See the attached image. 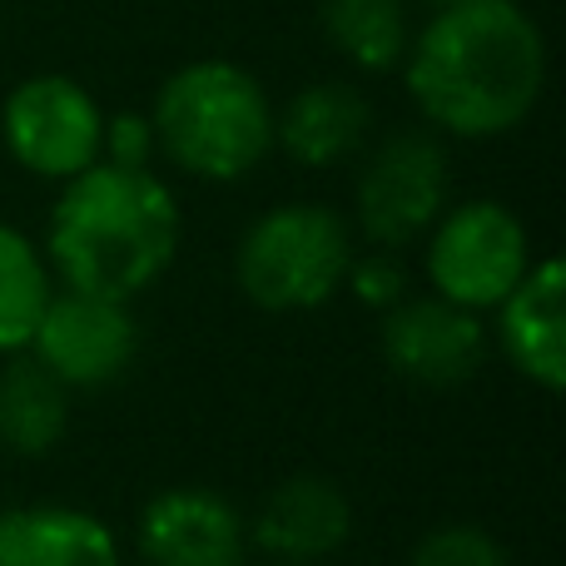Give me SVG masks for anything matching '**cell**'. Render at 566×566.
<instances>
[{"label": "cell", "instance_id": "6da1fadb", "mask_svg": "<svg viewBox=\"0 0 566 566\" xmlns=\"http://www.w3.org/2000/svg\"><path fill=\"white\" fill-rule=\"evenodd\" d=\"M408 95L462 139L507 135L537 109L547 80L542 30L517 0H468L432 15L408 45Z\"/></svg>", "mask_w": 566, "mask_h": 566}, {"label": "cell", "instance_id": "7a4b0ae2", "mask_svg": "<svg viewBox=\"0 0 566 566\" xmlns=\"http://www.w3.org/2000/svg\"><path fill=\"white\" fill-rule=\"evenodd\" d=\"M45 254L65 289L129 303L175 264L179 205L149 169L99 159L65 179V195L50 214Z\"/></svg>", "mask_w": 566, "mask_h": 566}, {"label": "cell", "instance_id": "3957f363", "mask_svg": "<svg viewBox=\"0 0 566 566\" xmlns=\"http://www.w3.org/2000/svg\"><path fill=\"white\" fill-rule=\"evenodd\" d=\"M155 145L185 175L239 179L274 145V105L264 85L234 60H195L159 85Z\"/></svg>", "mask_w": 566, "mask_h": 566}, {"label": "cell", "instance_id": "277c9868", "mask_svg": "<svg viewBox=\"0 0 566 566\" xmlns=\"http://www.w3.org/2000/svg\"><path fill=\"white\" fill-rule=\"evenodd\" d=\"M353 264V239L333 209L279 205L239 239L234 274L249 303L269 313H303L328 303Z\"/></svg>", "mask_w": 566, "mask_h": 566}, {"label": "cell", "instance_id": "5b68a950", "mask_svg": "<svg viewBox=\"0 0 566 566\" xmlns=\"http://www.w3.org/2000/svg\"><path fill=\"white\" fill-rule=\"evenodd\" d=\"M532 269V244L522 219L507 205H462L432 224L428 244V279L432 293L458 308L488 313L507 298Z\"/></svg>", "mask_w": 566, "mask_h": 566}, {"label": "cell", "instance_id": "8992f818", "mask_svg": "<svg viewBox=\"0 0 566 566\" xmlns=\"http://www.w3.org/2000/svg\"><path fill=\"white\" fill-rule=\"evenodd\" d=\"M6 149L20 169L40 179H75L99 165L105 149V109L70 75H30L10 90L0 109Z\"/></svg>", "mask_w": 566, "mask_h": 566}, {"label": "cell", "instance_id": "52a82bcc", "mask_svg": "<svg viewBox=\"0 0 566 566\" xmlns=\"http://www.w3.org/2000/svg\"><path fill=\"white\" fill-rule=\"evenodd\" d=\"M25 353L40 368L55 373L65 388H105L139 353L135 313L119 298L60 289L40 308V323L30 333Z\"/></svg>", "mask_w": 566, "mask_h": 566}, {"label": "cell", "instance_id": "ba28073f", "mask_svg": "<svg viewBox=\"0 0 566 566\" xmlns=\"http://www.w3.org/2000/svg\"><path fill=\"white\" fill-rule=\"evenodd\" d=\"M448 155L428 135H392L358 179V224L373 244L398 249L428 234L448 209Z\"/></svg>", "mask_w": 566, "mask_h": 566}, {"label": "cell", "instance_id": "9c48e42d", "mask_svg": "<svg viewBox=\"0 0 566 566\" xmlns=\"http://www.w3.org/2000/svg\"><path fill=\"white\" fill-rule=\"evenodd\" d=\"M382 358L422 388H458L488 363V328L472 308L448 298H402L382 318Z\"/></svg>", "mask_w": 566, "mask_h": 566}, {"label": "cell", "instance_id": "30bf717a", "mask_svg": "<svg viewBox=\"0 0 566 566\" xmlns=\"http://www.w3.org/2000/svg\"><path fill=\"white\" fill-rule=\"evenodd\" d=\"M244 517L209 488H169L139 512V557L149 566H244Z\"/></svg>", "mask_w": 566, "mask_h": 566}, {"label": "cell", "instance_id": "8fae6325", "mask_svg": "<svg viewBox=\"0 0 566 566\" xmlns=\"http://www.w3.org/2000/svg\"><path fill=\"white\" fill-rule=\"evenodd\" d=\"M502 308V348L512 368L542 392L566 388V269L562 259L532 264L522 283L497 303Z\"/></svg>", "mask_w": 566, "mask_h": 566}, {"label": "cell", "instance_id": "7c38bea8", "mask_svg": "<svg viewBox=\"0 0 566 566\" xmlns=\"http://www.w3.org/2000/svg\"><path fill=\"white\" fill-rule=\"evenodd\" d=\"M353 507L328 478H289L264 497L254 542L289 566H313L348 542Z\"/></svg>", "mask_w": 566, "mask_h": 566}, {"label": "cell", "instance_id": "4fadbf2b", "mask_svg": "<svg viewBox=\"0 0 566 566\" xmlns=\"http://www.w3.org/2000/svg\"><path fill=\"white\" fill-rule=\"evenodd\" d=\"M368 125H373L368 99L353 85H343V80H323V85L298 90L289 99V109L274 115V139L298 165L328 169L343 165L348 155H358L363 139H368Z\"/></svg>", "mask_w": 566, "mask_h": 566}, {"label": "cell", "instance_id": "5bb4252c", "mask_svg": "<svg viewBox=\"0 0 566 566\" xmlns=\"http://www.w3.org/2000/svg\"><path fill=\"white\" fill-rule=\"evenodd\" d=\"M0 566H119V542L75 507L0 512Z\"/></svg>", "mask_w": 566, "mask_h": 566}, {"label": "cell", "instance_id": "9a60e30c", "mask_svg": "<svg viewBox=\"0 0 566 566\" xmlns=\"http://www.w3.org/2000/svg\"><path fill=\"white\" fill-rule=\"evenodd\" d=\"M70 428V388L35 358L10 353L0 373V442L20 458H45Z\"/></svg>", "mask_w": 566, "mask_h": 566}, {"label": "cell", "instance_id": "2e32d148", "mask_svg": "<svg viewBox=\"0 0 566 566\" xmlns=\"http://www.w3.org/2000/svg\"><path fill=\"white\" fill-rule=\"evenodd\" d=\"M323 30L358 70H398L412 45L408 0H323Z\"/></svg>", "mask_w": 566, "mask_h": 566}, {"label": "cell", "instance_id": "e0dca14e", "mask_svg": "<svg viewBox=\"0 0 566 566\" xmlns=\"http://www.w3.org/2000/svg\"><path fill=\"white\" fill-rule=\"evenodd\" d=\"M50 298V264L20 229L0 224V358L25 353Z\"/></svg>", "mask_w": 566, "mask_h": 566}, {"label": "cell", "instance_id": "ac0fdd59", "mask_svg": "<svg viewBox=\"0 0 566 566\" xmlns=\"http://www.w3.org/2000/svg\"><path fill=\"white\" fill-rule=\"evenodd\" d=\"M408 566H507V557L482 527H438L418 542Z\"/></svg>", "mask_w": 566, "mask_h": 566}, {"label": "cell", "instance_id": "d6986e66", "mask_svg": "<svg viewBox=\"0 0 566 566\" xmlns=\"http://www.w3.org/2000/svg\"><path fill=\"white\" fill-rule=\"evenodd\" d=\"M343 283L358 293V303H368V308H382V313H388L392 303L408 298V274H402V264H398V259H388V254L353 259L348 279H343Z\"/></svg>", "mask_w": 566, "mask_h": 566}, {"label": "cell", "instance_id": "ffe728a7", "mask_svg": "<svg viewBox=\"0 0 566 566\" xmlns=\"http://www.w3.org/2000/svg\"><path fill=\"white\" fill-rule=\"evenodd\" d=\"M149 155H155V125H149V119H139V115L105 119V149H99V159L129 165V169H149Z\"/></svg>", "mask_w": 566, "mask_h": 566}, {"label": "cell", "instance_id": "44dd1931", "mask_svg": "<svg viewBox=\"0 0 566 566\" xmlns=\"http://www.w3.org/2000/svg\"><path fill=\"white\" fill-rule=\"evenodd\" d=\"M428 6H438V10H448V6H468V0H428Z\"/></svg>", "mask_w": 566, "mask_h": 566}, {"label": "cell", "instance_id": "7402d4cb", "mask_svg": "<svg viewBox=\"0 0 566 566\" xmlns=\"http://www.w3.org/2000/svg\"><path fill=\"white\" fill-rule=\"evenodd\" d=\"M279 566H289V562H279Z\"/></svg>", "mask_w": 566, "mask_h": 566}]
</instances>
